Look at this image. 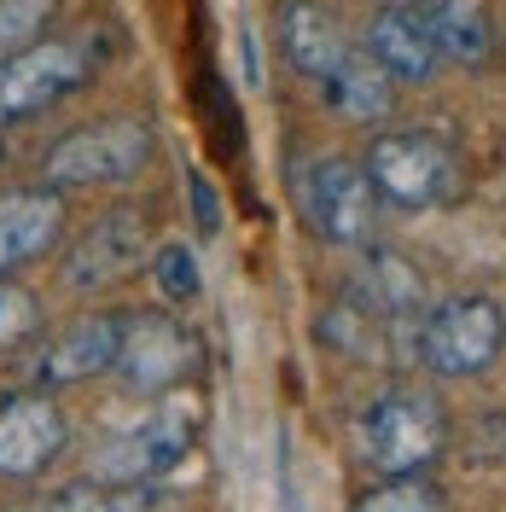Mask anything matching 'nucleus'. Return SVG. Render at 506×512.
Instances as JSON below:
<instances>
[{
  "instance_id": "1",
  "label": "nucleus",
  "mask_w": 506,
  "mask_h": 512,
  "mask_svg": "<svg viewBox=\"0 0 506 512\" xmlns=\"http://www.w3.org/2000/svg\"><path fill=\"white\" fill-rule=\"evenodd\" d=\"M506 350V309L489 291H460L431 303L419 320V361L437 379H477Z\"/></svg>"
},
{
  "instance_id": "2",
  "label": "nucleus",
  "mask_w": 506,
  "mask_h": 512,
  "mask_svg": "<svg viewBox=\"0 0 506 512\" xmlns=\"http://www.w3.org/2000/svg\"><path fill=\"white\" fill-rule=\"evenodd\" d=\"M367 181L379 187V198L402 204V210H431L448 204L460 192V152L431 128H390L367 146Z\"/></svg>"
},
{
  "instance_id": "3",
  "label": "nucleus",
  "mask_w": 506,
  "mask_h": 512,
  "mask_svg": "<svg viewBox=\"0 0 506 512\" xmlns=\"http://www.w3.org/2000/svg\"><path fill=\"white\" fill-rule=\"evenodd\" d=\"M448 448V414L425 390H390L361 419V454L384 478H419Z\"/></svg>"
},
{
  "instance_id": "4",
  "label": "nucleus",
  "mask_w": 506,
  "mask_h": 512,
  "mask_svg": "<svg viewBox=\"0 0 506 512\" xmlns=\"http://www.w3.org/2000/svg\"><path fill=\"white\" fill-rule=\"evenodd\" d=\"M158 152V134L146 117H105V123L70 128L47 152V187H117L134 181Z\"/></svg>"
},
{
  "instance_id": "5",
  "label": "nucleus",
  "mask_w": 506,
  "mask_h": 512,
  "mask_svg": "<svg viewBox=\"0 0 506 512\" xmlns=\"http://www.w3.org/2000/svg\"><path fill=\"white\" fill-rule=\"evenodd\" d=\"M297 204L320 239L332 245H367L379 227V187L367 181V169L349 158H315L297 175Z\"/></svg>"
},
{
  "instance_id": "6",
  "label": "nucleus",
  "mask_w": 506,
  "mask_h": 512,
  "mask_svg": "<svg viewBox=\"0 0 506 512\" xmlns=\"http://www.w3.org/2000/svg\"><path fill=\"white\" fill-rule=\"evenodd\" d=\"M94 76V47L88 41H35L30 53L0 64V123L41 117L47 105L76 94Z\"/></svg>"
},
{
  "instance_id": "7",
  "label": "nucleus",
  "mask_w": 506,
  "mask_h": 512,
  "mask_svg": "<svg viewBox=\"0 0 506 512\" xmlns=\"http://www.w3.org/2000/svg\"><path fill=\"white\" fill-rule=\"evenodd\" d=\"M192 431L198 419L181 414V408H158L152 419H140L134 431L111 437V443L94 454V483L105 489H146V483L169 478L192 448Z\"/></svg>"
},
{
  "instance_id": "8",
  "label": "nucleus",
  "mask_w": 506,
  "mask_h": 512,
  "mask_svg": "<svg viewBox=\"0 0 506 512\" xmlns=\"http://www.w3.org/2000/svg\"><path fill=\"white\" fill-rule=\"evenodd\" d=\"M70 443L59 402L35 390H0V478H41Z\"/></svg>"
},
{
  "instance_id": "9",
  "label": "nucleus",
  "mask_w": 506,
  "mask_h": 512,
  "mask_svg": "<svg viewBox=\"0 0 506 512\" xmlns=\"http://www.w3.org/2000/svg\"><path fill=\"white\" fill-rule=\"evenodd\" d=\"M123 338H128V320L123 315H82L70 320L64 332H53L41 355H35V379L47 384H82V379H99L117 367L123 355Z\"/></svg>"
},
{
  "instance_id": "10",
  "label": "nucleus",
  "mask_w": 506,
  "mask_h": 512,
  "mask_svg": "<svg viewBox=\"0 0 506 512\" xmlns=\"http://www.w3.org/2000/svg\"><path fill=\"white\" fill-rule=\"evenodd\" d=\"M146 256V222L134 210H117V216H99L76 251L64 256V286L70 291H105L117 286L123 274H134V262Z\"/></svg>"
},
{
  "instance_id": "11",
  "label": "nucleus",
  "mask_w": 506,
  "mask_h": 512,
  "mask_svg": "<svg viewBox=\"0 0 506 512\" xmlns=\"http://www.w3.org/2000/svg\"><path fill=\"white\" fill-rule=\"evenodd\" d=\"M192 367V338L163 315H140L128 320L123 355H117V373L134 396H158V390H175L181 373Z\"/></svg>"
},
{
  "instance_id": "12",
  "label": "nucleus",
  "mask_w": 506,
  "mask_h": 512,
  "mask_svg": "<svg viewBox=\"0 0 506 512\" xmlns=\"http://www.w3.org/2000/svg\"><path fill=\"white\" fill-rule=\"evenodd\" d=\"M64 233V198L53 187L0 192V280L18 274L24 262L47 256Z\"/></svg>"
},
{
  "instance_id": "13",
  "label": "nucleus",
  "mask_w": 506,
  "mask_h": 512,
  "mask_svg": "<svg viewBox=\"0 0 506 512\" xmlns=\"http://www.w3.org/2000/svg\"><path fill=\"white\" fill-rule=\"evenodd\" d=\"M367 59L390 82H431L437 76V35L425 24V6H384L367 24Z\"/></svg>"
},
{
  "instance_id": "14",
  "label": "nucleus",
  "mask_w": 506,
  "mask_h": 512,
  "mask_svg": "<svg viewBox=\"0 0 506 512\" xmlns=\"http://www.w3.org/2000/svg\"><path fill=\"white\" fill-rule=\"evenodd\" d=\"M280 53L309 82H326L349 47H344V35H338L326 6H315V0H285L280 6Z\"/></svg>"
},
{
  "instance_id": "15",
  "label": "nucleus",
  "mask_w": 506,
  "mask_h": 512,
  "mask_svg": "<svg viewBox=\"0 0 506 512\" xmlns=\"http://www.w3.org/2000/svg\"><path fill=\"white\" fill-rule=\"evenodd\" d=\"M320 94H326V105L344 123H379V117H390V105H396V82L367 53H344L338 70L320 82Z\"/></svg>"
},
{
  "instance_id": "16",
  "label": "nucleus",
  "mask_w": 506,
  "mask_h": 512,
  "mask_svg": "<svg viewBox=\"0 0 506 512\" xmlns=\"http://www.w3.org/2000/svg\"><path fill=\"white\" fill-rule=\"evenodd\" d=\"M361 309L373 315H419L425 309V280L419 268L402 262L396 251H367V268H361Z\"/></svg>"
},
{
  "instance_id": "17",
  "label": "nucleus",
  "mask_w": 506,
  "mask_h": 512,
  "mask_svg": "<svg viewBox=\"0 0 506 512\" xmlns=\"http://www.w3.org/2000/svg\"><path fill=\"white\" fill-rule=\"evenodd\" d=\"M425 24L437 35V53L454 64H483L489 47H495V30L483 24V12H477L472 0H431Z\"/></svg>"
},
{
  "instance_id": "18",
  "label": "nucleus",
  "mask_w": 506,
  "mask_h": 512,
  "mask_svg": "<svg viewBox=\"0 0 506 512\" xmlns=\"http://www.w3.org/2000/svg\"><path fill=\"white\" fill-rule=\"evenodd\" d=\"M59 0H0V64L30 53L35 41H47V24H53Z\"/></svg>"
},
{
  "instance_id": "19",
  "label": "nucleus",
  "mask_w": 506,
  "mask_h": 512,
  "mask_svg": "<svg viewBox=\"0 0 506 512\" xmlns=\"http://www.w3.org/2000/svg\"><path fill=\"white\" fill-rule=\"evenodd\" d=\"M349 512H443V489L425 478H390L384 489H367Z\"/></svg>"
},
{
  "instance_id": "20",
  "label": "nucleus",
  "mask_w": 506,
  "mask_h": 512,
  "mask_svg": "<svg viewBox=\"0 0 506 512\" xmlns=\"http://www.w3.org/2000/svg\"><path fill=\"white\" fill-rule=\"evenodd\" d=\"M12 512H140L134 489H105V483H76L64 495H47V501H24Z\"/></svg>"
},
{
  "instance_id": "21",
  "label": "nucleus",
  "mask_w": 506,
  "mask_h": 512,
  "mask_svg": "<svg viewBox=\"0 0 506 512\" xmlns=\"http://www.w3.org/2000/svg\"><path fill=\"white\" fill-rule=\"evenodd\" d=\"M35 326H41V303H35V291L0 280V355L18 350Z\"/></svg>"
},
{
  "instance_id": "22",
  "label": "nucleus",
  "mask_w": 506,
  "mask_h": 512,
  "mask_svg": "<svg viewBox=\"0 0 506 512\" xmlns=\"http://www.w3.org/2000/svg\"><path fill=\"white\" fill-rule=\"evenodd\" d=\"M367 315L373 309H361V303H338L332 315L320 320V338L344 355H373V320Z\"/></svg>"
},
{
  "instance_id": "23",
  "label": "nucleus",
  "mask_w": 506,
  "mask_h": 512,
  "mask_svg": "<svg viewBox=\"0 0 506 512\" xmlns=\"http://www.w3.org/2000/svg\"><path fill=\"white\" fill-rule=\"evenodd\" d=\"M152 262H158V291L169 303H192L198 297V256H192V245H163Z\"/></svg>"
},
{
  "instance_id": "24",
  "label": "nucleus",
  "mask_w": 506,
  "mask_h": 512,
  "mask_svg": "<svg viewBox=\"0 0 506 512\" xmlns=\"http://www.w3.org/2000/svg\"><path fill=\"white\" fill-rule=\"evenodd\" d=\"M187 187H192V210H198V227H204V233H216V227H222V216H216V210H222V204H216V187H210L198 169L187 175Z\"/></svg>"
},
{
  "instance_id": "25",
  "label": "nucleus",
  "mask_w": 506,
  "mask_h": 512,
  "mask_svg": "<svg viewBox=\"0 0 506 512\" xmlns=\"http://www.w3.org/2000/svg\"><path fill=\"white\" fill-rule=\"evenodd\" d=\"M477 431H483V437H495V448H483L477 460H506V419L501 414H483V419H477Z\"/></svg>"
},
{
  "instance_id": "26",
  "label": "nucleus",
  "mask_w": 506,
  "mask_h": 512,
  "mask_svg": "<svg viewBox=\"0 0 506 512\" xmlns=\"http://www.w3.org/2000/svg\"><path fill=\"white\" fill-rule=\"evenodd\" d=\"M390 6H413V0H390Z\"/></svg>"
},
{
  "instance_id": "27",
  "label": "nucleus",
  "mask_w": 506,
  "mask_h": 512,
  "mask_svg": "<svg viewBox=\"0 0 506 512\" xmlns=\"http://www.w3.org/2000/svg\"><path fill=\"white\" fill-rule=\"evenodd\" d=\"M501 158H506V140H501Z\"/></svg>"
}]
</instances>
